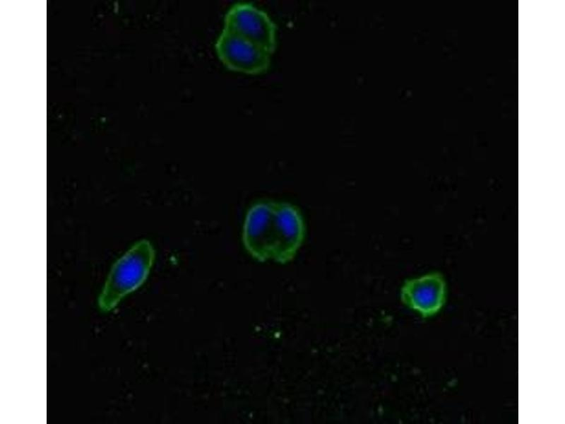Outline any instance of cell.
<instances>
[{
	"instance_id": "6da1fadb",
	"label": "cell",
	"mask_w": 565,
	"mask_h": 424,
	"mask_svg": "<svg viewBox=\"0 0 565 424\" xmlns=\"http://www.w3.org/2000/svg\"><path fill=\"white\" fill-rule=\"evenodd\" d=\"M304 235L302 216L295 206L261 201L247 212L242 240L246 251L255 259L286 264L295 257Z\"/></svg>"
},
{
	"instance_id": "3957f363",
	"label": "cell",
	"mask_w": 565,
	"mask_h": 424,
	"mask_svg": "<svg viewBox=\"0 0 565 424\" xmlns=\"http://www.w3.org/2000/svg\"><path fill=\"white\" fill-rule=\"evenodd\" d=\"M223 29L266 50L271 55L278 45L277 26L264 11L251 3L232 5L224 17Z\"/></svg>"
},
{
	"instance_id": "277c9868",
	"label": "cell",
	"mask_w": 565,
	"mask_h": 424,
	"mask_svg": "<svg viewBox=\"0 0 565 424\" xmlns=\"http://www.w3.org/2000/svg\"><path fill=\"white\" fill-rule=\"evenodd\" d=\"M215 49L220 61L232 71L259 75L270 66V54L224 29L218 37Z\"/></svg>"
},
{
	"instance_id": "5b68a950",
	"label": "cell",
	"mask_w": 565,
	"mask_h": 424,
	"mask_svg": "<svg viewBox=\"0 0 565 424\" xmlns=\"http://www.w3.org/2000/svg\"><path fill=\"white\" fill-rule=\"evenodd\" d=\"M446 283L439 273L406 280L400 289V300L422 317L436 314L446 300Z\"/></svg>"
},
{
	"instance_id": "7a4b0ae2",
	"label": "cell",
	"mask_w": 565,
	"mask_h": 424,
	"mask_svg": "<svg viewBox=\"0 0 565 424\" xmlns=\"http://www.w3.org/2000/svg\"><path fill=\"white\" fill-rule=\"evenodd\" d=\"M155 251L151 243H135L112 266L98 298L99 307L109 311L145 281L153 266Z\"/></svg>"
}]
</instances>
